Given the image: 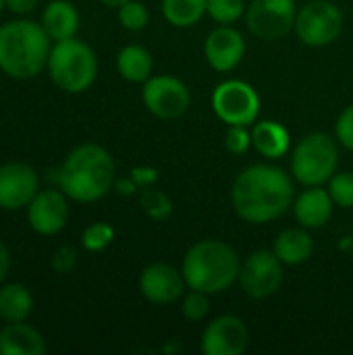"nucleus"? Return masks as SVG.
Instances as JSON below:
<instances>
[{"mask_svg": "<svg viewBox=\"0 0 353 355\" xmlns=\"http://www.w3.org/2000/svg\"><path fill=\"white\" fill-rule=\"evenodd\" d=\"M295 200L293 177L275 164H250L231 185L235 214L252 225H266L281 218Z\"/></svg>", "mask_w": 353, "mask_h": 355, "instance_id": "obj_1", "label": "nucleus"}, {"mask_svg": "<svg viewBox=\"0 0 353 355\" xmlns=\"http://www.w3.org/2000/svg\"><path fill=\"white\" fill-rule=\"evenodd\" d=\"M117 181V164L100 144H79L58 168L56 183L64 196L79 204L102 200Z\"/></svg>", "mask_w": 353, "mask_h": 355, "instance_id": "obj_2", "label": "nucleus"}, {"mask_svg": "<svg viewBox=\"0 0 353 355\" xmlns=\"http://www.w3.org/2000/svg\"><path fill=\"white\" fill-rule=\"evenodd\" d=\"M52 40L42 23L15 19L0 25V71L10 79H33L46 67Z\"/></svg>", "mask_w": 353, "mask_h": 355, "instance_id": "obj_3", "label": "nucleus"}, {"mask_svg": "<svg viewBox=\"0 0 353 355\" xmlns=\"http://www.w3.org/2000/svg\"><path fill=\"white\" fill-rule=\"evenodd\" d=\"M241 260L237 252L221 239L196 241L183 256L181 272L187 289L208 295L225 293L239 279Z\"/></svg>", "mask_w": 353, "mask_h": 355, "instance_id": "obj_4", "label": "nucleus"}, {"mask_svg": "<svg viewBox=\"0 0 353 355\" xmlns=\"http://www.w3.org/2000/svg\"><path fill=\"white\" fill-rule=\"evenodd\" d=\"M46 69L58 89L64 94H83L98 77V56L89 44L71 37L52 44Z\"/></svg>", "mask_w": 353, "mask_h": 355, "instance_id": "obj_5", "label": "nucleus"}, {"mask_svg": "<svg viewBox=\"0 0 353 355\" xmlns=\"http://www.w3.org/2000/svg\"><path fill=\"white\" fill-rule=\"evenodd\" d=\"M339 166V141L322 131L308 133L293 148L289 173L304 187L327 185Z\"/></svg>", "mask_w": 353, "mask_h": 355, "instance_id": "obj_6", "label": "nucleus"}, {"mask_svg": "<svg viewBox=\"0 0 353 355\" xmlns=\"http://www.w3.org/2000/svg\"><path fill=\"white\" fill-rule=\"evenodd\" d=\"M210 106L227 127H252L260 116L262 102L252 83L243 79H225L214 87Z\"/></svg>", "mask_w": 353, "mask_h": 355, "instance_id": "obj_7", "label": "nucleus"}, {"mask_svg": "<svg viewBox=\"0 0 353 355\" xmlns=\"http://www.w3.org/2000/svg\"><path fill=\"white\" fill-rule=\"evenodd\" d=\"M345 17L331 0H310L298 8L293 31L304 46L325 48L339 40Z\"/></svg>", "mask_w": 353, "mask_h": 355, "instance_id": "obj_8", "label": "nucleus"}, {"mask_svg": "<svg viewBox=\"0 0 353 355\" xmlns=\"http://www.w3.org/2000/svg\"><path fill=\"white\" fill-rule=\"evenodd\" d=\"M237 283L248 297L268 300L285 283V264L273 250H256L241 262Z\"/></svg>", "mask_w": 353, "mask_h": 355, "instance_id": "obj_9", "label": "nucleus"}, {"mask_svg": "<svg viewBox=\"0 0 353 355\" xmlns=\"http://www.w3.org/2000/svg\"><path fill=\"white\" fill-rule=\"evenodd\" d=\"M298 6L295 0H252L246 8V27L264 42H277L293 31Z\"/></svg>", "mask_w": 353, "mask_h": 355, "instance_id": "obj_10", "label": "nucleus"}, {"mask_svg": "<svg viewBox=\"0 0 353 355\" xmlns=\"http://www.w3.org/2000/svg\"><path fill=\"white\" fill-rule=\"evenodd\" d=\"M141 102L160 121H175L189 110V87L173 75H152L141 87Z\"/></svg>", "mask_w": 353, "mask_h": 355, "instance_id": "obj_11", "label": "nucleus"}, {"mask_svg": "<svg viewBox=\"0 0 353 355\" xmlns=\"http://www.w3.org/2000/svg\"><path fill=\"white\" fill-rule=\"evenodd\" d=\"M250 347V329L235 314H223L208 322L202 333L204 355H243Z\"/></svg>", "mask_w": 353, "mask_h": 355, "instance_id": "obj_12", "label": "nucleus"}, {"mask_svg": "<svg viewBox=\"0 0 353 355\" xmlns=\"http://www.w3.org/2000/svg\"><path fill=\"white\" fill-rule=\"evenodd\" d=\"M139 293L152 306L177 304L185 293V277L181 268L166 262H152L139 272Z\"/></svg>", "mask_w": 353, "mask_h": 355, "instance_id": "obj_13", "label": "nucleus"}, {"mask_svg": "<svg viewBox=\"0 0 353 355\" xmlns=\"http://www.w3.org/2000/svg\"><path fill=\"white\" fill-rule=\"evenodd\" d=\"M40 191V175L27 162H6L0 166V210L17 212L31 204Z\"/></svg>", "mask_w": 353, "mask_h": 355, "instance_id": "obj_14", "label": "nucleus"}, {"mask_svg": "<svg viewBox=\"0 0 353 355\" xmlns=\"http://www.w3.org/2000/svg\"><path fill=\"white\" fill-rule=\"evenodd\" d=\"M27 223L37 235L52 237L69 223V198L58 189H40L27 206Z\"/></svg>", "mask_w": 353, "mask_h": 355, "instance_id": "obj_15", "label": "nucleus"}, {"mask_svg": "<svg viewBox=\"0 0 353 355\" xmlns=\"http://www.w3.org/2000/svg\"><path fill=\"white\" fill-rule=\"evenodd\" d=\"M246 37L233 25H216L204 40V56L216 73H231L246 56Z\"/></svg>", "mask_w": 353, "mask_h": 355, "instance_id": "obj_16", "label": "nucleus"}, {"mask_svg": "<svg viewBox=\"0 0 353 355\" xmlns=\"http://www.w3.org/2000/svg\"><path fill=\"white\" fill-rule=\"evenodd\" d=\"M291 208H293V216L298 225L312 231V229H322L329 225V220L333 218L335 202L327 187L314 185V187H306L300 196H295Z\"/></svg>", "mask_w": 353, "mask_h": 355, "instance_id": "obj_17", "label": "nucleus"}, {"mask_svg": "<svg viewBox=\"0 0 353 355\" xmlns=\"http://www.w3.org/2000/svg\"><path fill=\"white\" fill-rule=\"evenodd\" d=\"M252 148L266 160H279L291 150V133L279 121H256L252 125Z\"/></svg>", "mask_w": 353, "mask_h": 355, "instance_id": "obj_18", "label": "nucleus"}, {"mask_svg": "<svg viewBox=\"0 0 353 355\" xmlns=\"http://www.w3.org/2000/svg\"><path fill=\"white\" fill-rule=\"evenodd\" d=\"M44 335L25 322H6L0 329V355H44Z\"/></svg>", "mask_w": 353, "mask_h": 355, "instance_id": "obj_19", "label": "nucleus"}, {"mask_svg": "<svg viewBox=\"0 0 353 355\" xmlns=\"http://www.w3.org/2000/svg\"><path fill=\"white\" fill-rule=\"evenodd\" d=\"M40 23L52 42L71 40L79 31V10L71 0H50L44 6Z\"/></svg>", "mask_w": 353, "mask_h": 355, "instance_id": "obj_20", "label": "nucleus"}, {"mask_svg": "<svg viewBox=\"0 0 353 355\" xmlns=\"http://www.w3.org/2000/svg\"><path fill=\"white\" fill-rule=\"evenodd\" d=\"M273 252L285 266H300L308 262L314 254V237L310 229L298 225L281 231L273 243Z\"/></svg>", "mask_w": 353, "mask_h": 355, "instance_id": "obj_21", "label": "nucleus"}, {"mask_svg": "<svg viewBox=\"0 0 353 355\" xmlns=\"http://www.w3.org/2000/svg\"><path fill=\"white\" fill-rule=\"evenodd\" d=\"M117 71L129 83H146L154 71L152 52L139 44H127L117 54Z\"/></svg>", "mask_w": 353, "mask_h": 355, "instance_id": "obj_22", "label": "nucleus"}, {"mask_svg": "<svg viewBox=\"0 0 353 355\" xmlns=\"http://www.w3.org/2000/svg\"><path fill=\"white\" fill-rule=\"evenodd\" d=\"M35 308L31 291L23 283H2L0 285V320L4 322H25Z\"/></svg>", "mask_w": 353, "mask_h": 355, "instance_id": "obj_23", "label": "nucleus"}, {"mask_svg": "<svg viewBox=\"0 0 353 355\" xmlns=\"http://www.w3.org/2000/svg\"><path fill=\"white\" fill-rule=\"evenodd\" d=\"M208 0H162L160 10L169 25L177 29L193 27L206 15Z\"/></svg>", "mask_w": 353, "mask_h": 355, "instance_id": "obj_24", "label": "nucleus"}, {"mask_svg": "<svg viewBox=\"0 0 353 355\" xmlns=\"http://www.w3.org/2000/svg\"><path fill=\"white\" fill-rule=\"evenodd\" d=\"M139 208L152 220H166L173 214V200L156 185L139 189Z\"/></svg>", "mask_w": 353, "mask_h": 355, "instance_id": "obj_25", "label": "nucleus"}, {"mask_svg": "<svg viewBox=\"0 0 353 355\" xmlns=\"http://www.w3.org/2000/svg\"><path fill=\"white\" fill-rule=\"evenodd\" d=\"M246 0H208L206 15L218 25H233L246 17Z\"/></svg>", "mask_w": 353, "mask_h": 355, "instance_id": "obj_26", "label": "nucleus"}, {"mask_svg": "<svg viewBox=\"0 0 353 355\" xmlns=\"http://www.w3.org/2000/svg\"><path fill=\"white\" fill-rule=\"evenodd\" d=\"M112 241H114V229H112V225H108L104 220L87 225L81 233V245H83V250H87L92 254L104 252Z\"/></svg>", "mask_w": 353, "mask_h": 355, "instance_id": "obj_27", "label": "nucleus"}, {"mask_svg": "<svg viewBox=\"0 0 353 355\" xmlns=\"http://www.w3.org/2000/svg\"><path fill=\"white\" fill-rule=\"evenodd\" d=\"M117 15H119V23L127 31H141L150 23V10L139 0H127L117 8Z\"/></svg>", "mask_w": 353, "mask_h": 355, "instance_id": "obj_28", "label": "nucleus"}, {"mask_svg": "<svg viewBox=\"0 0 353 355\" xmlns=\"http://www.w3.org/2000/svg\"><path fill=\"white\" fill-rule=\"evenodd\" d=\"M327 189L335 202L337 208H343V210H352L353 208V173L352 171H337L329 183H327Z\"/></svg>", "mask_w": 353, "mask_h": 355, "instance_id": "obj_29", "label": "nucleus"}, {"mask_svg": "<svg viewBox=\"0 0 353 355\" xmlns=\"http://www.w3.org/2000/svg\"><path fill=\"white\" fill-rule=\"evenodd\" d=\"M210 295L208 293H202V291H196V289H189L183 293V297L179 300V308H181V314L183 318H187L189 322H200L208 316L210 312Z\"/></svg>", "mask_w": 353, "mask_h": 355, "instance_id": "obj_30", "label": "nucleus"}, {"mask_svg": "<svg viewBox=\"0 0 353 355\" xmlns=\"http://www.w3.org/2000/svg\"><path fill=\"white\" fill-rule=\"evenodd\" d=\"M225 148L229 154L233 156H243L250 152L252 148V127H241V125H235V127H227V133H225Z\"/></svg>", "mask_w": 353, "mask_h": 355, "instance_id": "obj_31", "label": "nucleus"}, {"mask_svg": "<svg viewBox=\"0 0 353 355\" xmlns=\"http://www.w3.org/2000/svg\"><path fill=\"white\" fill-rule=\"evenodd\" d=\"M79 260V254L73 245H60L50 256V266L56 275H69L75 270Z\"/></svg>", "mask_w": 353, "mask_h": 355, "instance_id": "obj_32", "label": "nucleus"}, {"mask_svg": "<svg viewBox=\"0 0 353 355\" xmlns=\"http://www.w3.org/2000/svg\"><path fill=\"white\" fill-rule=\"evenodd\" d=\"M335 139L339 146L353 152V104L345 106L335 121Z\"/></svg>", "mask_w": 353, "mask_h": 355, "instance_id": "obj_33", "label": "nucleus"}, {"mask_svg": "<svg viewBox=\"0 0 353 355\" xmlns=\"http://www.w3.org/2000/svg\"><path fill=\"white\" fill-rule=\"evenodd\" d=\"M131 179L137 183V187L139 189H144V187H152V185H156L158 183V171L154 168V166H135V168H131Z\"/></svg>", "mask_w": 353, "mask_h": 355, "instance_id": "obj_34", "label": "nucleus"}, {"mask_svg": "<svg viewBox=\"0 0 353 355\" xmlns=\"http://www.w3.org/2000/svg\"><path fill=\"white\" fill-rule=\"evenodd\" d=\"M119 196H125V198H129V196H135V193H139V187H137V183L131 179V175L129 177H123V179H117L114 181V187H112Z\"/></svg>", "mask_w": 353, "mask_h": 355, "instance_id": "obj_35", "label": "nucleus"}, {"mask_svg": "<svg viewBox=\"0 0 353 355\" xmlns=\"http://www.w3.org/2000/svg\"><path fill=\"white\" fill-rule=\"evenodd\" d=\"M40 0H4V6L15 15H27L37 6Z\"/></svg>", "mask_w": 353, "mask_h": 355, "instance_id": "obj_36", "label": "nucleus"}, {"mask_svg": "<svg viewBox=\"0 0 353 355\" xmlns=\"http://www.w3.org/2000/svg\"><path fill=\"white\" fill-rule=\"evenodd\" d=\"M10 266H12L10 250H8V245L0 239V285L6 281V277H8V272H10Z\"/></svg>", "mask_w": 353, "mask_h": 355, "instance_id": "obj_37", "label": "nucleus"}, {"mask_svg": "<svg viewBox=\"0 0 353 355\" xmlns=\"http://www.w3.org/2000/svg\"><path fill=\"white\" fill-rule=\"evenodd\" d=\"M162 352H164V354H177V352H181V341H179L177 337L169 339V341L162 345Z\"/></svg>", "mask_w": 353, "mask_h": 355, "instance_id": "obj_38", "label": "nucleus"}, {"mask_svg": "<svg viewBox=\"0 0 353 355\" xmlns=\"http://www.w3.org/2000/svg\"><path fill=\"white\" fill-rule=\"evenodd\" d=\"M98 2H102L104 6H108V8H119L121 4H125L127 0H98Z\"/></svg>", "mask_w": 353, "mask_h": 355, "instance_id": "obj_39", "label": "nucleus"}, {"mask_svg": "<svg viewBox=\"0 0 353 355\" xmlns=\"http://www.w3.org/2000/svg\"><path fill=\"white\" fill-rule=\"evenodd\" d=\"M4 8H6V6H4V0H0V12H2Z\"/></svg>", "mask_w": 353, "mask_h": 355, "instance_id": "obj_40", "label": "nucleus"}]
</instances>
